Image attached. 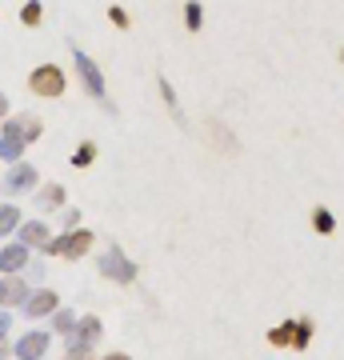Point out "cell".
<instances>
[{"instance_id":"obj_1","label":"cell","mask_w":344,"mask_h":360,"mask_svg":"<svg viewBox=\"0 0 344 360\" xmlns=\"http://www.w3.org/2000/svg\"><path fill=\"white\" fill-rule=\"evenodd\" d=\"M44 248H49L52 257H68V260H77V257H84V252L92 248V232H89V229H64V236L49 240Z\"/></svg>"},{"instance_id":"obj_2","label":"cell","mask_w":344,"mask_h":360,"mask_svg":"<svg viewBox=\"0 0 344 360\" xmlns=\"http://www.w3.org/2000/svg\"><path fill=\"white\" fill-rule=\"evenodd\" d=\"M101 276H108V281H116V284H132L136 281V264H132L116 245H108L101 252Z\"/></svg>"},{"instance_id":"obj_3","label":"cell","mask_w":344,"mask_h":360,"mask_svg":"<svg viewBox=\"0 0 344 360\" xmlns=\"http://www.w3.org/2000/svg\"><path fill=\"white\" fill-rule=\"evenodd\" d=\"M28 89L37 92V96H64L68 89V77H64L56 65H40L32 77H28Z\"/></svg>"},{"instance_id":"obj_4","label":"cell","mask_w":344,"mask_h":360,"mask_svg":"<svg viewBox=\"0 0 344 360\" xmlns=\"http://www.w3.org/2000/svg\"><path fill=\"white\" fill-rule=\"evenodd\" d=\"M25 132H20V120H8L4 124V132H0V160H8V165H16L20 156H25Z\"/></svg>"},{"instance_id":"obj_5","label":"cell","mask_w":344,"mask_h":360,"mask_svg":"<svg viewBox=\"0 0 344 360\" xmlns=\"http://www.w3.org/2000/svg\"><path fill=\"white\" fill-rule=\"evenodd\" d=\"M72 60H77V72H80V80H84V89L104 101V77H101V68H96V60L80 49H72Z\"/></svg>"},{"instance_id":"obj_6","label":"cell","mask_w":344,"mask_h":360,"mask_svg":"<svg viewBox=\"0 0 344 360\" xmlns=\"http://www.w3.org/2000/svg\"><path fill=\"white\" fill-rule=\"evenodd\" d=\"M28 188H37V168L25 165V160H16L13 172H4V196H20Z\"/></svg>"},{"instance_id":"obj_7","label":"cell","mask_w":344,"mask_h":360,"mask_svg":"<svg viewBox=\"0 0 344 360\" xmlns=\"http://www.w3.org/2000/svg\"><path fill=\"white\" fill-rule=\"evenodd\" d=\"M60 309V296L52 292V288H37V292H28V300H25V316H52V312Z\"/></svg>"},{"instance_id":"obj_8","label":"cell","mask_w":344,"mask_h":360,"mask_svg":"<svg viewBox=\"0 0 344 360\" xmlns=\"http://www.w3.org/2000/svg\"><path fill=\"white\" fill-rule=\"evenodd\" d=\"M101 333H104L101 316H84V321H77V328L68 333V348H92Z\"/></svg>"},{"instance_id":"obj_9","label":"cell","mask_w":344,"mask_h":360,"mask_svg":"<svg viewBox=\"0 0 344 360\" xmlns=\"http://www.w3.org/2000/svg\"><path fill=\"white\" fill-rule=\"evenodd\" d=\"M28 269V245H4L0 248V272L8 276V272H25Z\"/></svg>"},{"instance_id":"obj_10","label":"cell","mask_w":344,"mask_h":360,"mask_svg":"<svg viewBox=\"0 0 344 360\" xmlns=\"http://www.w3.org/2000/svg\"><path fill=\"white\" fill-rule=\"evenodd\" d=\"M49 345H52L49 333H28V336H20V345H16V356L20 360H40L44 352H49Z\"/></svg>"},{"instance_id":"obj_11","label":"cell","mask_w":344,"mask_h":360,"mask_svg":"<svg viewBox=\"0 0 344 360\" xmlns=\"http://www.w3.org/2000/svg\"><path fill=\"white\" fill-rule=\"evenodd\" d=\"M25 300H28V284L16 272L0 276V304H25Z\"/></svg>"},{"instance_id":"obj_12","label":"cell","mask_w":344,"mask_h":360,"mask_svg":"<svg viewBox=\"0 0 344 360\" xmlns=\"http://www.w3.org/2000/svg\"><path fill=\"white\" fill-rule=\"evenodd\" d=\"M20 240H25L28 248L32 245H49V224H44V220H28V224H20Z\"/></svg>"},{"instance_id":"obj_13","label":"cell","mask_w":344,"mask_h":360,"mask_svg":"<svg viewBox=\"0 0 344 360\" xmlns=\"http://www.w3.org/2000/svg\"><path fill=\"white\" fill-rule=\"evenodd\" d=\"M293 336H296V321H284V324H276V328H268V345L293 348Z\"/></svg>"},{"instance_id":"obj_14","label":"cell","mask_w":344,"mask_h":360,"mask_svg":"<svg viewBox=\"0 0 344 360\" xmlns=\"http://www.w3.org/2000/svg\"><path fill=\"white\" fill-rule=\"evenodd\" d=\"M312 333H317L312 316H300V321H296V336H293V348H296V352H305V348L312 345Z\"/></svg>"},{"instance_id":"obj_15","label":"cell","mask_w":344,"mask_h":360,"mask_svg":"<svg viewBox=\"0 0 344 360\" xmlns=\"http://www.w3.org/2000/svg\"><path fill=\"white\" fill-rule=\"evenodd\" d=\"M312 229H317L320 236H332V232H336V217H332V212H329L324 205L312 208Z\"/></svg>"},{"instance_id":"obj_16","label":"cell","mask_w":344,"mask_h":360,"mask_svg":"<svg viewBox=\"0 0 344 360\" xmlns=\"http://www.w3.org/2000/svg\"><path fill=\"white\" fill-rule=\"evenodd\" d=\"M37 205L40 208H60L64 205V188L60 184H44V188L37 193Z\"/></svg>"},{"instance_id":"obj_17","label":"cell","mask_w":344,"mask_h":360,"mask_svg":"<svg viewBox=\"0 0 344 360\" xmlns=\"http://www.w3.org/2000/svg\"><path fill=\"white\" fill-rule=\"evenodd\" d=\"M16 224H20V208L16 205H0V236H8Z\"/></svg>"},{"instance_id":"obj_18","label":"cell","mask_w":344,"mask_h":360,"mask_svg":"<svg viewBox=\"0 0 344 360\" xmlns=\"http://www.w3.org/2000/svg\"><path fill=\"white\" fill-rule=\"evenodd\" d=\"M52 328H56V333H72V328H77V316H72V309H56L52 312Z\"/></svg>"},{"instance_id":"obj_19","label":"cell","mask_w":344,"mask_h":360,"mask_svg":"<svg viewBox=\"0 0 344 360\" xmlns=\"http://www.w3.org/2000/svg\"><path fill=\"white\" fill-rule=\"evenodd\" d=\"M184 25H189V32H196V28L204 25V8H200V0H189V4H184Z\"/></svg>"},{"instance_id":"obj_20","label":"cell","mask_w":344,"mask_h":360,"mask_svg":"<svg viewBox=\"0 0 344 360\" xmlns=\"http://www.w3.org/2000/svg\"><path fill=\"white\" fill-rule=\"evenodd\" d=\"M92 160H96V144H80V148H77V156H72V165H77V168H89L92 165Z\"/></svg>"},{"instance_id":"obj_21","label":"cell","mask_w":344,"mask_h":360,"mask_svg":"<svg viewBox=\"0 0 344 360\" xmlns=\"http://www.w3.org/2000/svg\"><path fill=\"white\" fill-rule=\"evenodd\" d=\"M160 96H165V104L172 108V116H177V120H184V116H180V108H177V92H172V84H168L165 77H160Z\"/></svg>"},{"instance_id":"obj_22","label":"cell","mask_w":344,"mask_h":360,"mask_svg":"<svg viewBox=\"0 0 344 360\" xmlns=\"http://www.w3.org/2000/svg\"><path fill=\"white\" fill-rule=\"evenodd\" d=\"M20 132H25V141H37L40 136V120L37 116H20Z\"/></svg>"},{"instance_id":"obj_23","label":"cell","mask_w":344,"mask_h":360,"mask_svg":"<svg viewBox=\"0 0 344 360\" xmlns=\"http://www.w3.org/2000/svg\"><path fill=\"white\" fill-rule=\"evenodd\" d=\"M40 13H44V8H40V0H28L25 13H20V20H25V25H40Z\"/></svg>"},{"instance_id":"obj_24","label":"cell","mask_w":344,"mask_h":360,"mask_svg":"<svg viewBox=\"0 0 344 360\" xmlns=\"http://www.w3.org/2000/svg\"><path fill=\"white\" fill-rule=\"evenodd\" d=\"M108 16H113V25H116V28H128V13L120 8V4H113V8H108Z\"/></svg>"},{"instance_id":"obj_25","label":"cell","mask_w":344,"mask_h":360,"mask_svg":"<svg viewBox=\"0 0 344 360\" xmlns=\"http://www.w3.org/2000/svg\"><path fill=\"white\" fill-rule=\"evenodd\" d=\"M64 360H92V348H68Z\"/></svg>"},{"instance_id":"obj_26","label":"cell","mask_w":344,"mask_h":360,"mask_svg":"<svg viewBox=\"0 0 344 360\" xmlns=\"http://www.w3.org/2000/svg\"><path fill=\"white\" fill-rule=\"evenodd\" d=\"M80 224V212L77 208H68V212H64V229H77Z\"/></svg>"},{"instance_id":"obj_27","label":"cell","mask_w":344,"mask_h":360,"mask_svg":"<svg viewBox=\"0 0 344 360\" xmlns=\"http://www.w3.org/2000/svg\"><path fill=\"white\" fill-rule=\"evenodd\" d=\"M8 328H13V316H8V312H0V340H4V333H8Z\"/></svg>"},{"instance_id":"obj_28","label":"cell","mask_w":344,"mask_h":360,"mask_svg":"<svg viewBox=\"0 0 344 360\" xmlns=\"http://www.w3.org/2000/svg\"><path fill=\"white\" fill-rule=\"evenodd\" d=\"M104 360H128V356H125V352H108Z\"/></svg>"},{"instance_id":"obj_29","label":"cell","mask_w":344,"mask_h":360,"mask_svg":"<svg viewBox=\"0 0 344 360\" xmlns=\"http://www.w3.org/2000/svg\"><path fill=\"white\" fill-rule=\"evenodd\" d=\"M4 108H8V96H4V92H0V116H4Z\"/></svg>"},{"instance_id":"obj_30","label":"cell","mask_w":344,"mask_h":360,"mask_svg":"<svg viewBox=\"0 0 344 360\" xmlns=\"http://www.w3.org/2000/svg\"><path fill=\"white\" fill-rule=\"evenodd\" d=\"M340 65H344V49H340Z\"/></svg>"}]
</instances>
